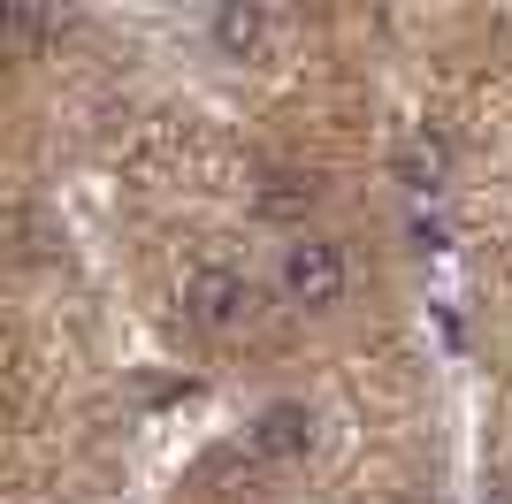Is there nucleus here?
I'll use <instances>...</instances> for the list:
<instances>
[{
	"mask_svg": "<svg viewBox=\"0 0 512 504\" xmlns=\"http://www.w3.org/2000/svg\"><path fill=\"white\" fill-rule=\"evenodd\" d=\"M176 298H184V321L207 329V336H237V329L260 321V283L245 268H230V260H199Z\"/></svg>",
	"mask_w": 512,
	"mask_h": 504,
	"instance_id": "1",
	"label": "nucleus"
},
{
	"mask_svg": "<svg viewBox=\"0 0 512 504\" xmlns=\"http://www.w3.org/2000/svg\"><path fill=\"white\" fill-rule=\"evenodd\" d=\"M276 283L291 306H306V314H321V306H337L344 283H352V268H344V245H329V237H291L276 260Z\"/></svg>",
	"mask_w": 512,
	"mask_h": 504,
	"instance_id": "2",
	"label": "nucleus"
},
{
	"mask_svg": "<svg viewBox=\"0 0 512 504\" xmlns=\"http://www.w3.org/2000/svg\"><path fill=\"white\" fill-rule=\"evenodd\" d=\"M451 168H459V146H451L444 123H413L398 146H390V176L413 191V199H436L451 184Z\"/></svg>",
	"mask_w": 512,
	"mask_h": 504,
	"instance_id": "3",
	"label": "nucleus"
},
{
	"mask_svg": "<svg viewBox=\"0 0 512 504\" xmlns=\"http://www.w3.org/2000/svg\"><path fill=\"white\" fill-rule=\"evenodd\" d=\"M245 451H253V466H291L314 451V413H306L299 398H276L260 405L253 428H245Z\"/></svg>",
	"mask_w": 512,
	"mask_h": 504,
	"instance_id": "4",
	"label": "nucleus"
},
{
	"mask_svg": "<svg viewBox=\"0 0 512 504\" xmlns=\"http://www.w3.org/2000/svg\"><path fill=\"white\" fill-rule=\"evenodd\" d=\"M207 31H214V46H222V62H260V54L276 46V16H268L260 0H222Z\"/></svg>",
	"mask_w": 512,
	"mask_h": 504,
	"instance_id": "5",
	"label": "nucleus"
},
{
	"mask_svg": "<svg viewBox=\"0 0 512 504\" xmlns=\"http://www.w3.org/2000/svg\"><path fill=\"white\" fill-rule=\"evenodd\" d=\"M314 199H321V176H306V168H276V176H260V191H253L260 222H306Z\"/></svg>",
	"mask_w": 512,
	"mask_h": 504,
	"instance_id": "6",
	"label": "nucleus"
},
{
	"mask_svg": "<svg viewBox=\"0 0 512 504\" xmlns=\"http://www.w3.org/2000/svg\"><path fill=\"white\" fill-rule=\"evenodd\" d=\"M62 31V16H46V8H0V54L16 62V54H31V46H46Z\"/></svg>",
	"mask_w": 512,
	"mask_h": 504,
	"instance_id": "7",
	"label": "nucleus"
},
{
	"mask_svg": "<svg viewBox=\"0 0 512 504\" xmlns=\"http://www.w3.org/2000/svg\"><path fill=\"white\" fill-rule=\"evenodd\" d=\"M398 504H428V497H398Z\"/></svg>",
	"mask_w": 512,
	"mask_h": 504,
	"instance_id": "8",
	"label": "nucleus"
}]
</instances>
